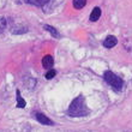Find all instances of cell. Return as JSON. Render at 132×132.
Segmentation results:
<instances>
[{
    "mask_svg": "<svg viewBox=\"0 0 132 132\" xmlns=\"http://www.w3.org/2000/svg\"><path fill=\"white\" fill-rule=\"evenodd\" d=\"M32 115H34V118L36 119L38 122H41L42 125H48V126H52L53 125L52 120H51L48 117H46L45 114L40 113V112H34V113H32Z\"/></svg>",
    "mask_w": 132,
    "mask_h": 132,
    "instance_id": "obj_3",
    "label": "cell"
},
{
    "mask_svg": "<svg viewBox=\"0 0 132 132\" xmlns=\"http://www.w3.org/2000/svg\"><path fill=\"white\" fill-rule=\"evenodd\" d=\"M89 113V109L87 108V104H85V101H84L83 96H78L77 98L72 101L71 106L69 107V111H67V114L71 115V117H85V115Z\"/></svg>",
    "mask_w": 132,
    "mask_h": 132,
    "instance_id": "obj_1",
    "label": "cell"
},
{
    "mask_svg": "<svg viewBox=\"0 0 132 132\" xmlns=\"http://www.w3.org/2000/svg\"><path fill=\"white\" fill-rule=\"evenodd\" d=\"M85 4H87V0H73V6H75V9H77V10L83 9V7L85 6Z\"/></svg>",
    "mask_w": 132,
    "mask_h": 132,
    "instance_id": "obj_10",
    "label": "cell"
},
{
    "mask_svg": "<svg viewBox=\"0 0 132 132\" xmlns=\"http://www.w3.org/2000/svg\"><path fill=\"white\" fill-rule=\"evenodd\" d=\"M16 96H17V107L18 108H24L25 107V101L23 100V97L21 96V91H16Z\"/></svg>",
    "mask_w": 132,
    "mask_h": 132,
    "instance_id": "obj_9",
    "label": "cell"
},
{
    "mask_svg": "<svg viewBox=\"0 0 132 132\" xmlns=\"http://www.w3.org/2000/svg\"><path fill=\"white\" fill-rule=\"evenodd\" d=\"M103 77H104V80L107 82L112 88H114L115 90L120 91L124 88V82H122L121 78H119L115 73H113L112 71H106L103 73Z\"/></svg>",
    "mask_w": 132,
    "mask_h": 132,
    "instance_id": "obj_2",
    "label": "cell"
},
{
    "mask_svg": "<svg viewBox=\"0 0 132 132\" xmlns=\"http://www.w3.org/2000/svg\"><path fill=\"white\" fill-rule=\"evenodd\" d=\"M43 29H45V30H47L48 32H51V35H52L53 37H56V38L60 37V34L58 32V30H56L55 28L51 27V25H43Z\"/></svg>",
    "mask_w": 132,
    "mask_h": 132,
    "instance_id": "obj_7",
    "label": "cell"
},
{
    "mask_svg": "<svg viewBox=\"0 0 132 132\" xmlns=\"http://www.w3.org/2000/svg\"><path fill=\"white\" fill-rule=\"evenodd\" d=\"M6 25H7V21H6V18H4V17H0V34L6 29Z\"/></svg>",
    "mask_w": 132,
    "mask_h": 132,
    "instance_id": "obj_12",
    "label": "cell"
},
{
    "mask_svg": "<svg viewBox=\"0 0 132 132\" xmlns=\"http://www.w3.org/2000/svg\"><path fill=\"white\" fill-rule=\"evenodd\" d=\"M103 46L106 47V48H113L117 43H118V40H117V37L115 36H112V35H109V36H107V37L103 40Z\"/></svg>",
    "mask_w": 132,
    "mask_h": 132,
    "instance_id": "obj_4",
    "label": "cell"
},
{
    "mask_svg": "<svg viewBox=\"0 0 132 132\" xmlns=\"http://www.w3.org/2000/svg\"><path fill=\"white\" fill-rule=\"evenodd\" d=\"M54 64V60H53L52 55H45L43 56V59H42V66L45 67V69H51Z\"/></svg>",
    "mask_w": 132,
    "mask_h": 132,
    "instance_id": "obj_5",
    "label": "cell"
},
{
    "mask_svg": "<svg viewBox=\"0 0 132 132\" xmlns=\"http://www.w3.org/2000/svg\"><path fill=\"white\" fill-rule=\"evenodd\" d=\"M49 0H25V3L30 4V5H34V6H43Z\"/></svg>",
    "mask_w": 132,
    "mask_h": 132,
    "instance_id": "obj_8",
    "label": "cell"
},
{
    "mask_svg": "<svg viewBox=\"0 0 132 132\" xmlns=\"http://www.w3.org/2000/svg\"><path fill=\"white\" fill-rule=\"evenodd\" d=\"M101 16V9L100 7H95L90 13V22H96Z\"/></svg>",
    "mask_w": 132,
    "mask_h": 132,
    "instance_id": "obj_6",
    "label": "cell"
},
{
    "mask_svg": "<svg viewBox=\"0 0 132 132\" xmlns=\"http://www.w3.org/2000/svg\"><path fill=\"white\" fill-rule=\"evenodd\" d=\"M56 75V72H55V70H49L48 72L45 75V77H46V79H52L53 77Z\"/></svg>",
    "mask_w": 132,
    "mask_h": 132,
    "instance_id": "obj_13",
    "label": "cell"
},
{
    "mask_svg": "<svg viewBox=\"0 0 132 132\" xmlns=\"http://www.w3.org/2000/svg\"><path fill=\"white\" fill-rule=\"evenodd\" d=\"M11 31L13 32V34H24V32L28 31V29H27V28H22V27L17 25V27H13Z\"/></svg>",
    "mask_w": 132,
    "mask_h": 132,
    "instance_id": "obj_11",
    "label": "cell"
}]
</instances>
